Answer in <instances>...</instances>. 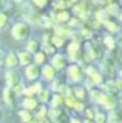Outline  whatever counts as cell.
I'll list each match as a JSON object with an SVG mask.
<instances>
[{
    "mask_svg": "<svg viewBox=\"0 0 122 123\" xmlns=\"http://www.w3.org/2000/svg\"><path fill=\"white\" fill-rule=\"evenodd\" d=\"M83 69H85V75H87V77H91L94 72L97 71V68L93 66V65H90V66H87V68H83Z\"/></svg>",
    "mask_w": 122,
    "mask_h": 123,
    "instance_id": "b9f144b4",
    "label": "cell"
},
{
    "mask_svg": "<svg viewBox=\"0 0 122 123\" xmlns=\"http://www.w3.org/2000/svg\"><path fill=\"white\" fill-rule=\"evenodd\" d=\"M56 75H57V71L51 66V65H48V63H47V65H43V66H42L40 77L45 80V82H49V83H51L53 80L56 79Z\"/></svg>",
    "mask_w": 122,
    "mask_h": 123,
    "instance_id": "9c48e42d",
    "label": "cell"
},
{
    "mask_svg": "<svg viewBox=\"0 0 122 123\" xmlns=\"http://www.w3.org/2000/svg\"><path fill=\"white\" fill-rule=\"evenodd\" d=\"M40 72H42V66H39V65L36 63H31L28 65V66H25V79L29 80V82H36V80L40 79Z\"/></svg>",
    "mask_w": 122,
    "mask_h": 123,
    "instance_id": "52a82bcc",
    "label": "cell"
},
{
    "mask_svg": "<svg viewBox=\"0 0 122 123\" xmlns=\"http://www.w3.org/2000/svg\"><path fill=\"white\" fill-rule=\"evenodd\" d=\"M101 72H102V74L110 75V77L113 79V77H114V63H113V60L105 59L104 62H102V65H101Z\"/></svg>",
    "mask_w": 122,
    "mask_h": 123,
    "instance_id": "5bb4252c",
    "label": "cell"
},
{
    "mask_svg": "<svg viewBox=\"0 0 122 123\" xmlns=\"http://www.w3.org/2000/svg\"><path fill=\"white\" fill-rule=\"evenodd\" d=\"M116 46L122 48V32H119V36L116 37Z\"/></svg>",
    "mask_w": 122,
    "mask_h": 123,
    "instance_id": "ee69618b",
    "label": "cell"
},
{
    "mask_svg": "<svg viewBox=\"0 0 122 123\" xmlns=\"http://www.w3.org/2000/svg\"><path fill=\"white\" fill-rule=\"evenodd\" d=\"M31 3L37 8V9H43V8L48 6L49 0H31Z\"/></svg>",
    "mask_w": 122,
    "mask_h": 123,
    "instance_id": "f35d334b",
    "label": "cell"
},
{
    "mask_svg": "<svg viewBox=\"0 0 122 123\" xmlns=\"http://www.w3.org/2000/svg\"><path fill=\"white\" fill-rule=\"evenodd\" d=\"M13 91L16 92L17 97H19V95H23V91H25V85H23V82H20L19 85H16V86L13 88Z\"/></svg>",
    "mask_w": 122,
    "mask_h": 123,
    "instance_id": "ab89813d",
    "label": "cell"
},
{
    "mask_svg": "<svg viewBox=\"0 0 122 123\" xmlns=\"http://www.w3.org/2000/svg\"><path fill=\"white\" fill-rule=\"evenodd\" d=\"M104 9L107 11V14L110 15V17H111V15H117V12H119V5H117V3H114V2H110L108 5H107Z\"/></svg>",
    "mask_w": 122,
    "mask_h": 123,
    "instance_id": "83f0119b",
    "label": "cell"
},
{
    "mask_svg": "<svg viewBox=\"0 0 122 123\" xmlns=\"http://www.w3.org/2000/svg\"><path fill=\"white\" fill-rule=\"evenodd\" d=\"M117 18H119V22L122 23V11H119V12H117Z\"/></svg>",
    "mask_w": 122,
    "mask_h": 123,
    "instance_id": "c3c4849f",
    "label": "cell"
},
{
    "mask_svg": "<svg viewBox=\"0 0 122 123\" xmlns=\"http://www.w3.org/2000/svg\"><path fill=\"white\" fill-rule=\"evenodd\" d=\"M2 60H3V52H2V49H0V63H2Z\"/></svg>",
    "mask_w": 122,
    "mask_h": 123,
    "instance_id": "681fc988",
    "label": "cell"
},
{
    "mask_svg": "<svg viewBox=\"0 0 122 123\" xmlns=\"http://www.w3.org/2000/svg\"><path fill=\"white\" fill-rule=\"evenodd\" d=\"M65 38H62V37H57V36H53L51 37V43L56 46V48H63L65 46Z\"/></svg>",
    "mask_w": 122,
    "mask_h": 123,
    "instance_id": "d590c367",
    "label": "cell"
},
{
    "mask_svg": "<svg viewBox=\"0 0 122 123\" xmlns=\"http://www.w3.org/2000/svg\"><path fill=\"white\" fill-rule=\"evenodd\" d=\"M71 34H73V29L70 28L68 25H56L53 28V36H57V37H62V38H70Z\"/></svg>",
    "mask_w": 122,
    "mask_h": 123,
    "instance_id": "ba28073f",
    "label": "cell"
},
{
    "mask_svg": "<svg viewBox=\"0 0 122 123\" xmlns=\"http://www.w3.org/2000/svg\"><path fill=\"white\" fill-rule=\"evenodd\" d=\"M83 123H94V120H93V118H87L85 117V120H82Z\"/></svg>",
    "mask_w": 122,
    "mask_h": 123,
    "instance_id": "7dc6e473",
    "label": "cell"
},
{
    "mask_svg": "<svg viewBox=\"0 0 122 123\" xmlns=\"http://www.w3.org/2000/svg\"><path fill=\"white\" fill-rule=\"evenodd\" d=\"M67 77L71 83H81L85 77V69L81 63H71L67 66Z\"/></svg>",
    "mask_w": 122,
    "mask_h": 123,
    "instance_id": "3957f363",
    "label": "cell"
},
{
    "mask_svg": "<svg viewBox=\"0 0 122 123\" xmlns=\"http://www.w3.org/2000/svg\"><path fill=\"white\" fill-rule=\"evenodd\" d=\"M40 46H42V43L39 40H34V38L29 37L28 42H26V51H29L31 54H34V52H37L40 49Z\"/></svg>",
    "mask_w": 122,
    "mask_h": 123,
    "instance_id": "603a6c76",
    "label": "cell"
},
{
    "mask_svg": "<svg viewBox=\"0 0 122 123\" xmlns=\"http://www.w3.org/2000/svg\"><path fill=\"white\" fill-rule=\"evenodd\" d=\"M9 25V15L5 11H0V29H5Z\"/></svg>",
    "mask_w": 122,
    "mask_h": 123,
    "instance_id": "836d02e7",
    "label": "cell"
},
{
    "mask_svg": "<svg viewBox=\"0 0 122 123\" xmlns=\"http://www.w3.org/2000/svg\"><path fill=\"white\" fill-rule=\"evenodd\" d=\"M37 122H39V123H54L49 117H45V118H42V120H37Z\"/></svg>",
    "mask_w": 122,
    "mask_h": 123,
    "instance_id": "f6af8a7d",
    "label": "cell"
},
{
    "mask_svg": "<svg viewBox=\"0 0 122 123\" xmlns=\"http://www.w3.org/2000/svg\"><path fill=\"white\" fill-rule=\"evenodd\" d=\"M36 97L39 98L40 105H47L49 100H51V91H49L48 88H42V89L39 91V94H37Z\"/></svg>",
    "mask_w": 122,
    "mask_h": 123,
    "instance_id": "ffe728a7",
    "label": "cell"
},
{
    "mask_svg": "<svg viewBox=\"0 0 122 123\" xmlns=\"http://www.w3.org/2000/svg\"><path fill=\"white\" fill-rule=\"evenodd\" d=\"M119 102H121V103H122V94H121V95H119Z\"/></svg>",
    "mask_w": 122,
    "mask_h": 123,
    "instance_id": "11a10c76",
    "label": "cell"
},
{
    "mask_svg": "<svg viewBox=\"0 0 122 123\" xmlns=\"http://www.w3.org/2000/svg\"><path fill=\"white\" fill-rule=\"evenodd\" d=\"M107 123H122V108H114L110 111Z\"/></svg>",
    "mask_w": 122,
    "mask_h": 123,
    "instance_id": "2e32d148",
    "label": "cell"
},
{
    "mask_svg": "<svg viewBox=\"0 0 122 123\" xmlns=\"http://www.w3.org/2000/svg\"><path fill=\"white\" fill-rule=\"evenodd\" d=\"M88 79L93 82V85H94L96 88H97V86H102V85L105 83V77H104V74H102L101 71H96L91 77H88Z\"/></svg>",
    "mask_w": 122,
    "mask_h": 123,
    "instance_id": "cb8c5ba5",
    "label": "cell"
},
{
    "mask_svg": "<svg viewBox=\"0 0 122 123\" xmlns=\"http://www.w3.org/2000/svg\"><path fill=\"white\" fill-rule=\"evenodd\" d=\"M94 18H96V22H99V23H102V25H104V23L110 18V15L107 14V11L104 9V8H99L96 12H94Z\"/></svg>",
    "mask_w": 122,
    "mask_h": 123,
    "instance_id": "d4e9b609",
    "label": "cell"
},
{
    "mask_svg": "<svg viewBox=\"0 0 122 123\" xmlns=\"http://www.w3.org/2000/svg\"><path fill=\"white\" fill-rule=\"evenodd\" d=\"M83 114H85L87 118H94V114H96V109H91V108H85V111H83Z\"/></svg>",
    "mask_w": 122,
    "mask_h": 123,
    "instance_id": "7bdbcfd3",
    "label": "cell"
},
{
    "mask_svg": "<svg viewBox=\"0 0 122 123\" xmlns=\"http://www.w3.org/2000/svg\"><path fill=\"white\" fill-rule=\"evenodd\" d=\"M49 65H51L57 72L63 71V69H67V66H68V59H67V55H63V54H57L56 52V54L51 55V62H49Z\"/></svg>",
    "mask_w": 122,
    "mask_h": 123,
    "instance_id": "5b68a950",
    "label": "cell"
},
{
    "mask_svg": "<svg viewBox=\"0 0 122 123\" xmlns=\"http://www.w3.org/2000/svg\"><path fill=\"white\" fill-rule=\"evenodd\" d=\"M29 123H39V122H37V120H36V118H34V120H33V122H29Z\"/></svg>",
    "mask_w": 122,
    "mask_h": 123,
    "instance_id": "db71d44e",
    "label": "cell"
},
{
    "mask_svg": "<svg viewBox=\"0 0 122 123\" xmlns=\"http://www.w3.org/2000/svg\"><path fill=\"white\" fill-rule=\"evenodd\" d=\"M93 120H94V123H107V120H108V115H107L105 112H97V111H96Z\"/></svg>",
    "mask_w": 122,
    "mask_h": 123,
    "instance_id": "e575fe53",
    "label": "cell"
},
{
    "mask_svg": "<svg viewBox=\"0 0 122 123\" xmlns=\"http://www.w3.org/2000/svg\"><path fill=\"white\" fill-rule=\"evenodd\" d=\"M40 106V102L36 95H31V97H25L23 102H22V108L25 109H29V111H36L37 108Z\"/></svg>",
    "mask_w": 122,
    "mask_h": 123,
    "instance_id": "8fae6325",
    "label": "cell"
},
{
    "mask_svg": "<svg viewBox=\"0 0 122 123\" xmlns=\"http://www.w3.org/2000/svg\"><path fill=\"white\" fill-rule=\"evenodd\" d=\"M67 59L71 63H79L83 59V46L81 45V42H74L71 40L67 46Z\"/></svg>",
    "mask_w": 122,
    "mask_h": 123,
    "instance_id": "7a4b0ae2",
    "label": "cell"
},
{
    "mask_svg": "<svg viewBox=\"0 0 122 123\" xmlns=\"http://www.w3.org/2000/svg\"><path fill=\"white\" fill-rule=\"evenodd\" d=\"M87 94H88V91H87L83 86H76V88H73V95L77 100H85L87 98Z\"/></svg>",
    "mask_w": 122,
    "mask_h": 123,
    "instance_id": "4316f807",
    "label": "cell"
},
{
    "mask_svg": "<svg viewBox=\"0 0 122 123\" xmlns=\"http://www.w3.org/2000/svg\"><path fill=\"white\" fill-rule=\"evenodd\" d=\"M17 57H19V65H22V66H28V65L34 63V54H31L26 49L17 52Z\"/></svg>",
    "mask_w": 122,
    "mask_h": 123,
    "instance_id": "30bf717a",
    "label": "cell"
},
{
    "mask_svg": "<svg viewBox=\"0 0 122 123\" xmlns=\"http://www.w3.org/2000/svg\"><path fill=\"white\" fill-rule=\"evenodd\" d=\"M70 18H71V12H70L68 9H60V11H56V15H54L56 25H67Z\"/></svg>",
    "mask_w": 122,
    "mask_h": 123,
    "instance_id": "7c38bea8",
    "label": "cell"
},
{
    "mask_svg": "<svg viewBox=\"0 0 122 123\" xmlns=\"http://www.w3.org/2000/svg\"><path fill=\"white\" fill-rule=\"evenodd\" d=\"M104 28L108 31V34H119L121 32V23L108 18V20L104 23Z\"/></svg>",
    "mask_w": 122,
    "mask_h": 123,
    "instance_id": "e0dca14e",
    "label": "cell"
},
{
    "mask_svg": "<svg viewBox=\"0 0 122 123\" xmlns=\"http://www.w3.org/2000/svg\"><path fill=\"white\" fill-rule=\"evenodd\" d=\"M65 82H60L59 79H54L51 82V85H49V91H54V92H62L63 86H65Z\"/></svg>",
    "mask_w": 122,
    "mask_h": 123,
    "instance_id": "f1b7e54d",
    "label": "cell"
},
{
    "mask_svg": "<svg viewBox=\"0 0 122 123\" xmlns=\"http://www.w3.org/2000/svg\"><path fill=\"white\" fill-rule=\"evenodd\" d=\"M51 106L54 108H62L65 105V95L62 94V92H54V95H51Z\"/></svg>",
    "mask_w": 122,
    "mask_h": 123,
    "instance_id": "d6986e66",
    "label": "cell"
},
{
    "mask_svg": "<svg viewBox=\"0 0 122 123\" xmlns=\"http://www.w3.org/2000/svg\"><path fill=\"white\" fill-rule=\"evenodd\" d=\"M33 34V28L28 22H16L11 26V37L17 42L28 40Z\"/></svg>",
    "mask_w": 122,
    "mask_h": 123,
    "instance_id": "6da1fadb",
    "label": "cell"
},
{
    "mask_svg": "<svg viewBox=\"0 0 122 123\" xmlns=\"http://www.w3.org/2000/svg\"><path fill=\"white\" fill-rule=\"evenodd\" d=\"M2 117H3V109H2V106H0V120H2Z\"/></svg>",
    "mask_w": 122,
    "mask_h": 123,
    "instance_id": "f907efd6",
    "label": "cell"
},
{
    "mask_svg": "<svg viewBox=\"0 0 122 123\" xmlns=\"http://www.w3.org/2000/svg\"><path fill=\"white\" fill-rule=\"evenodd\" d=\"M82 23H83V22H82L79 17H76V15H71V18L68 20V23H67V25L70 26L71 29H79V28H81V25H82Z\"/></svg>",
    "mask_w": 122,
    "mask_h": 123,
    "instance_id": "1f68e13d",
    "label": "cell"
},
{
    "mask_svg": "<svg viewBox=\"0 0 122 123\" xmlns=\"http://www.w3.org/2000/svg\"><path fill=\"white\" fill-rule=\"evenodd\" d=\"M88 92H90V98L93 100L94 103H97V100L101 98V95H102V91H97V88H94V89H91Z\"/></svg>",
    "mask_w": 122,
    "mask_h": 123,
    "instance_id": "74e56055",
    "label": "cell"
},
{
    "mask_svg": "<svg viewBox=\"0 0 122 123\" xmlns=\"http://www.w3.org/2000/svg\"><path fill=\"white\" fill-rule=\"evenodd\" d=\"M5 79H6V86L13 89L16 85H19L22 82V74L16 68H11V69H8V71L5 72Z\"/></svg>",
    "mask_w": 122,
    "mask_h": 123,
    "instance_id": "8992f818",
    "label": "cell"
},
{
    "mask_svg": "<svg viewBox=\"0 0 122 123\" xmlns=\"http://www.w3.org/2000/svg\"><path fill=\"white\" fill-rule=\"evenodd\" d=\"M60 9H68V5L65 0H53V11H60Z\"/></svg>",
    "mask_w": 122,
    "mask_h": 123,
    "instance_id": "d6a6232c",
    "label": "cell"
},
{
    "mask_svg": "<svg viewBox=\"0 0 122 123\" xmlns=\"http://www.w3.org/2000/svg\"><path fill=\"white\" fill-rule=\"evenodd\" d=\"M34 63L39 65V66H43V65L48 63V55L45 54L42 49H39L37 52H34Z\"/></svg>",
    "mask_w": 122,
    "mask_h": 123,
    "instance_id": "7402d4cb",
    "label": "cell"
},
{
    "mask_svg": "<svg viewBox=\"0 0 122 123\" xmlns=\"http://www.w3.org/2000/svg\"><path fill=\"white\" fill-rule=\"evenodd\" d=\"M62 115H63L62 108H54V106H49V109H48V117L51 118L53 122L57 120V118H60Z\"/></svg>",
    "mask_w": 122,
    "mask_h": 123,
    "instance_id": "484cf974",
    "label": "cell"
},
{
    "mask_svg": "<svg viewBox=\"0 0 122 123\" xmlns=\"http://www.w3.org/2000/svg\"><path fill=\"white\" fill-rule=\"evenodd\" d=\"M79 32H81L82 38H85V40H91L93 36H94V31H93V28H91L88 23H85V25L82 23L81 28H79Z\"/></svg>",
    "mask_w": 122,
    "mask_h": 123,
    "instance_id": "ac0fdd59",
    "label": "cell"
},
{
    "mask_svg": "<svg viewBox=\"0 0 122 123\" xmlns=\"http://www.w3.org/2000/svg\"><path fill=\"white\" fill-rule=\"evenodd\" d=\"M74 103H76V97H74V95H68V97H65V106L67 108L73 109Z\"/></svg>",
    "mask_w": 122,
    "mask_h": 123,
    "instance_id": "60d3db41",
    "label": "cell"
},
{
    "mask_svg": "<svg viewBox=\"0 0 122 123\" xmlns=\"http://www.w3.org/2000/svg\"><path fill=\"white\" fill-rule=\"evenodd\" d=\"M119 79H122V69L119 71Z\"/></svg>",
    "mask_w": 122,
    "mask_h": 123,
    "instance_id": "f5cc1de1",
    "label": "cell"
},
{
    "mask_svg": "<svg viewBox=\"0 0 122 123\" xmlns=\"http://www.w3.org/2000/svg\"><path fill=\"white\" fill-rule=\"evenodd\" d=\"M14 2H17V3H23L25 0H14Z\"/></svg>",
    "mask_w": 122,
    "mask_h": 123,
    "instance_id": "816d5d0a",
    "label": "cell"
},
{
    "mask_svg": "<svg viewBox=\"0 0 122 123\" xmlns=\"http://www.w3.org/2000/svg\"><path fill=\"white\" fill-rule=\"evenodd\" d=\"M16 98H17V95H16V92L11 89V88L6 86L5 89H3V102H5L8 106H14Z\"/></svg>",
    "mask_w": 122,
    "mask_h": 123,
    "instance_id": "9a60e30c",
    "label": "cell"
},
{
    "mask_svg": "<svg viewBox=\"0 0 122 123\" xmlns=\"http://www.w3.org/2000/svg\"><path fill=\"white\" fill-rule=\"evenodd\" d=\"M73 109L76 111V112H83L85 111V103H83V100H77L76 98V103H74V106H73Z\"/></svg>",
    "mask_w": 122,
    "mask_h": 123,
    "instance_id": "8d00e7d4",
    "label": "cell"
},
{
    "mask_svg": "<svg viewBox=\"0 0 122 123\" xmlns=\"http://www.w3.org/2000/svg\"><path fill=\"white\" fill-rule=\"evenodd\" d=\"M68 123H83V122L81 120V118H76L74 117V118H70V122H68Z\"/></svg>",
    "mask_w": 122,
    "mask_h": 123,
    "instance_id": "bcb514c9",
    "label": "cell"
},
{
    "mask_svg": "<svg viewBox=\"0 0 122 123\" xmlns=\"http://www.w3.org/2000/svg\"><path fill=\"white\" fill-rule=\"evenodd\" d=\"M3 63H5V66L11 69V68H17L19 66V57H17V52H8L5 57H3Z\"/></svg>",
    "mask_w": 122,
    "mask_h": 123,
    "instance_id": "4fadbf2b",
    "label": "cell"
},
{
    "mask_svg": "<svg viewBox=\"0 0 122 123\" xmlns=\"http://www.w3.org/2000/svg\"><path fill=\"white\" fill-rule=\"evenodd\" d=\"M19 117H20V120L23 123H29L34 120V112L29 109H25V108H22V109H19Z\"/></svg>",
    "mask_w": 122,
    "mask_h": 123,
    "instance_id": "44dd1931",
    "label": "cell"
},
{
    "mask_svg": "<svg viewBox=\"0 0 122 123\" xmlns=\"http://www.w3.org/2000/svg\"><path fill=\"white\" fill-rule=\"evenodd\" d=\"M104 45L110 49V51L114 49V48H117V46H116V38H114L111 34H107V36L104 37Z\"/></svg>",
    "mask_w": 122,
    "mask_h": 123,
    "instance_id": "f546056e",
    "label": "cell"
},
{
    "mask_svg": "<svg viewBox=\"0 0 122 123\" xmlns=\"http://www.w3.org/2000/svg\"><path fill=\"white\" fill-rule=\"evenodd\" d=\"M40 49L47 54V55H53V54H56V51H57V48L51 43V42H49V43H42Z\"/></svg>",
    "mask_w": 122,
    "mask_h": 123,
    "instance_id": "4dcf8cb0",
    "label": "cell"
},
{
    "mask_svg": "<svg viewBox=\"0 0 122 123\" xmlns=\"http://www.w3.org/2000/svg\"><path fill=\"white\" fill-rule=\"evenodd\" d=\"M97 103L107 111H111L114 108H117V100L113 94H110V92H102V95H101V98L97 100Z\"/></svg>",
    "mask_w": 122,
    "mask_h": 123,
    "instance_id": "277c9868",
    "label": "cell"
}]
</instances>
